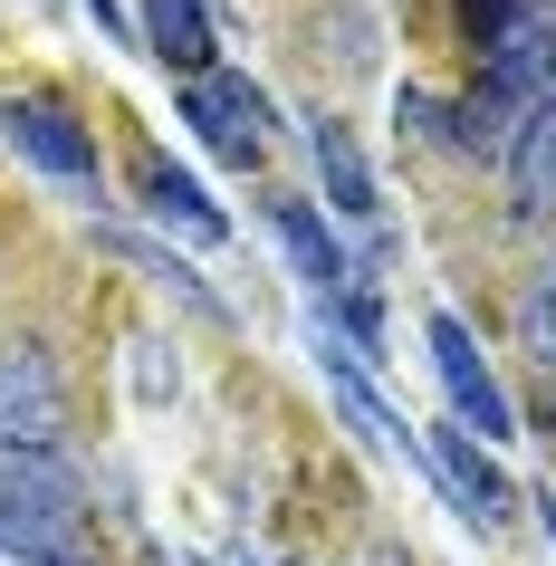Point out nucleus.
<instances>
[{"instance_id":"13","label":"nucleus","mask_w":556,"mask_h":566,"mask_svg":"<svg viewBox=\"0 0 556 566\" xmlns=\"http://www.w3.org/2000/svg\"><path fill=\"white\" fill-rule=\"evenodd\" d=\"M240 566H260V557H240Z\"/></svg>"},{"instance_id":"10","label":"nucleus","mask_w":556,"mask_h":566,"mask_svg":"<svg viewBox=\"0 0 556 566\" xmlns=\"http://www.w3.org/2000/svg\"><path fill=\"white\" fill-rule=\"evenodd\" d=\"M518 346L547 365V385H556V260L527 279V298H518Z\"/></svg>"},{"instance_id":"1","label":"nucleus","mask_w":556,"mask_h":566,"mask_svg":"<svg viewBox=\"0 0 556 566\" xmlns=\"http://www.w3.org/2000/svg\"><path fill=\"white\" fill-rule=\"evenodd\" d=\"M0 557L20 566L77 557V480L59 451H0Z\"/></svg>"},{"instance_id":"7","label":"nucleus","mask_w":556,"mask_h":566,"mask_svg":"<svg viewBox=\"0 0 556 566\" xmlns=\"http://www.w3.org/2000/svg\"><path fill=\"white\" fill-rule=\"evenodd\" d=\"M135 39H145L164 67H182V87L211 77V10L202 0H145V10H135Z\"/></svg>"},{"instance_id":"12","label":"nucleus","mask_w":556,"mask_h":566,"mask_svg":"<svg viewBox=\"0 0 556 566\" xmlns=\"http://www.w3.org/2000/svg\"><path fill=\"white\" fill-rule=\"evenodd\" d=\"M537 518H547V547H556V490H547V500H537Z\"/></svg>"},{"instance_id":"4","label":"nucleus","mask_w":556,"mask_h":566,"mask_svg":"<svg viewBox=\"0 0 556 566\" xmlns=\"http://www.w3.org/2000/svg\"><path fill=\"white\" fill-rule=\"evenodd\" d=\"M422 461L441 471V490H451V509H461L470 528H508V509H518V490H508V471H499L490 451H480V432H461V422H441V432H422Z\"/></svg>"},{"instance_id":"5","label":"nucleus","mask_w":556,"mask_h":566,"mask_svg":"<svg viewBox=\"0 0 556 566\" xmlns=\"http://www.w3.org/2000/svg\"><path fill=\"white\" fill-rule=\"evenodd\" d=\"M0 135H10V154H30L39 174L96 182V145L77 135V116H67V106H49V96H10V106H0Z\"/></svg>"},{"instance_id":"8","label":"nucleus","mask_w":556,"mask_h":566,"mask_svg":"<svg viewBox=\"0 0 556 566\" xmlns=\"http://www.w3.org/2000/svg\"><path fill=\"white\" fill-rule=\"evenodd\" d=\"M307 154H317V182H326V202L346 211V221H375V174H365V154H355V135L336 116H307Z\"/></svg>"},{"instance_id":"9","label":"nucleus","mask_w":556,"mask_h":566,"mask_svg":"<svg viewBox=\"0 0 556 566\" xmlns=\"http://www.w3.org/2000/svg\"><path fill=\"white\" fill-rule=\"evenodd\" d=\"M508 182H518V211L556 202V96L518 116V135H508Z\"/></svg>"},{"instance_id":"11","label":"nucleus","mask_w":556,"mask_h":566,"mask_svg":"<svg viewBox=\"0 0 556 566\" xmlns=\"http://www.w3.org/2000/svg\"><path fill=\"white\" fill-rule=\"evenodd\" d=\"M537 442H547V451H556V385H547V394H537Z\"/></svg>"},{"instance_id":"6","label":"nucleus","mask_w":556,"mask_h":566,"mask_svg":"<svg viewBox=\"0 0 556 566\" xmlns=\"http://www.w3.org/2000/svg\"><path fill=\"white\" fill-rule=\"evenodd\" d=\"M135 192H145V211L164 221V231H182L192 250H211V240H231V221H221V202H211V192H202L192 174H174L164 154H154L145 174H135Z\"/></svg>"},{"instance_id":"2","label":"nucleus","mask_w":556,"mask_h":566,"mask_svg":"<svg viewBox=\"0 0 556 566\" xmlns=\"http://www.w3.org/2000/svg\"><path fill=\"white\" fill-rule=\"evenodd\" d=\"M432 365H441V394H451V413H461V432H480V442H508L518 432V403H508V385L490 375V356L470 346L461 317H432Z\"/></svg>"},{"instance_id":"3","label":"nucleus","mask_w":556,"mask_h":566,"mask_svg":"<svg viewBox=\"0 0 556 566\" xmlns=\"http://www.w3.org/2000/svg\"><path fill=\"white\" fill-rule=\"evenodd\" d=\"M182 125H192L221 164H260V154H269V106H260V87H250V77H221V67L182 87Z\"/></svg>"}]
</instances>
